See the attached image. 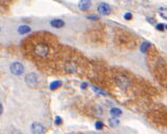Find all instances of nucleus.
<instances>
[{
    "label": "nucleus",
    "instance_id": "obj_24",
    "mask_svg": "<svg viewBox=\"0 0 167 134\" xmlns=\"http://www.w3.org/2000/svg\"><path fill=\"white\" fill-rule=\"evenodd\" d=\"M2 111H3V108H2V105L0 104V114L2 113Z\"/></svg>",
    "mask_w": 167,
    "mask_h": 134
},
{
    "label": "nucleus",
    "instance_id": "obj_10",
    "mask_svg": "<svg viewBox=\"0 0 167 134\" xmlns=\"http://www.w3.org/2000/svg\"><path fill=\"white\" fill-rule=\"evenodd\" d=\"M108 124H109L110 127L115 128V127H117L118 124H120V120H118L117 118L115 117V116H113V117H111L109 120H108Z\"/></svg>",
    "mask_w": 167,
    "mask_h": 134
},
{
    "label": "nucleus",
    "instance_id": "obj_18",
    "mask_svg": "<svg viewBox=\"0 0 167 134\" xmlns=\"http://www.w3.org/2000/svg\"><path fill=\"white\" fill-rule=\"evenodd\" d=\"M156 28H157V30H158V31H164L165 24H163V23H158Z\"/></svg>",
    "mask_w": 167,
    "mask_h": 134
},
{
    "label": "nucleus",
    "instance_id": "obj_13",
    "mask_svg": "<svg viewBox=\"0 0 167 134\" xmlns=\"http://www.w3.org/2000/svg\"><path fill=\"white\" fill-rule=\"evenodd\" d=\"M159 15L162 18L167 19V7H160L159 9Z\"/></svg>",
    "mask_w": 167,
    "mask_h": 134
},
{
    "label": "nucleus",
    "instance_id": "obj_2",
    "mask_svg": "<svg viewBox=\"0 0 167 134\" xmlns=\"http://www.w3.org/2000/svg\"><path fill=\"white\" fill-rule=\"evenodd\" d=\"M10 71L13 75H16V76H19L24 72V67L22 66V63H18V61H15V63H11L10 66Z\"/></svg>",
    "mask_w": 167,
    "mask_h": 134
},
{
    "label": "nucleus",
    "instance_id": "obj_12",
    "mask_svg": "<svg viewBox=\"0 0 167 134\" xmlns=\"http://www.w3.org/2000/svg\"><path fill=\"white\" fill-rule=\"evenodd\" d=\"M110 113H111L112 116L117 117V116H120L122 114V111H121V109H118V108H112L111 110H110Z\"/></svg>",
    "mask_w": 167,
    "mask_h": 134
},
{
    "label": "nucleus",
    "instance_id": "obj_17",
    "mask_svg": "<svg viewBox=\"0 0 167 134\" xmlns=\"http://www.w3.org/2000/svg\"><path fill=\"white\" fill-rule=\"evenodd\" d=\"M92 90L94 91V92L98 93V94H100V95H106V93H105L104 91H102V90H100V89L96 88V87H92Z\"/></svg>",
    "mask_w": 167,
    "mask_h": 134
},
{
    "label": "nucleus",
    "instance_id": "obj_1",
    "mask_svg": "<svg viewBox=\"0 0 167 134\" xmlns=\"http://www.w3.org/2000/svg\"><path fill=\"white\" fill-rule=\"evenodd\" d=\"M34 54L37 57L44 58L49 54V46L44 42H38L37 44H35L34 46Z\"/></svg>",
    "mask_w": 167,
    "mask_h": 134
},
{
    "label": "nucleus",
    "instance_id": "obj_19",
    "mask_svg": "<svg viewBox=\"0 0 167 134\" xmlns=\"http://www.w3.org/2000/svg\"><path fill=\"white\" fill-rule=\"evenodd\" d=\"M61 123H63L61 118L59 117V116H56V117H55V125L56 126H59V125H61Z\"/></svg>",
    "mask_w": 167,
    "mask_h": 134
},
{
    "label": "nucleus",
    "instance_id": "obj_6",
    "mask_svg": "<svg viewBox=\"0 0 167 134\" xmlns=\"http://www.w3.org/2000/svg\"><path fill=\"white\" fill-rule=\"evenodd\" d=\"M31 131L33 133H44V127L41 125L40 123H33L32 126H31Z\"/></svg>",
    "mask_w": 167,
    "mask_h": 134
},
{
    "label": "nucleus",
    "instance_id": "obj_3",
    "mask_svg": "<svg viewBox=\"0 0 167 134\" xmlns=\"http://www.w3.org/2000/svg\"><path fill=\"white\" fill-rule=\"evenodd\" d=\"M115 82H116V85L118 86V88L123 89V90L127 89L128 87H129V85H130L129 79H128L127 77H126L125 75H123V74L116 75V77H115Z\"/></svg>",
    "mask_w": 167,
    "mask_h": 134
},
{
    "label": "nucleus",
    "instance_id": "obj_8",
    "mask_svg": "<svg viewBox=\"0 0 167 134\" xmlns=\"http://www.w3.org/2000/svg\"><path fill=\"white\" fill-rule=\"evenodd\" d=\"M65 70H66L67 73H74V72L76 71V65L73 63H71V61H69V63H66Z\"/></svg>",
    "mask_w": 167,
    "mask_h": 134
},
{
    "label": "nucleus",
    "instance_id": "obj_20",
    "mask_svg": "<svg viewBox=\"0 0 167 134\" xmlns=\"http://www.w3.org/2000/svg\"><path fill=\"white\" fill-rule=\"evenodd\" d=\"M124 18H125L126 20H130V19L132 18V14H131V13H126V14L124 15Z\"/></svg>",
    "mask_w": 167,
    "mask_h": 134
},
{
    "label": "nucleus",
    "instance_id": "obj_15",
    "mask_svg": "<svg viewBox=\"0 0 167 134\" xmlns=\"http://www.w3.org/2000/svg\"><path fill=\"white\" fill-rule=\"evenodd\" d=\"M149 46H150V43H149V42H143L142 46H141V51L143 52V53H145Z\"/></svg>",
    "mask_w": 167,
    "mask_h": 134
},
{
    "label": "nucleus",
    "instance_id": "obj_7",
    "mask_svg": "<svg viewBox=\"0 0 167 134\" xmlns=\"http://www.w3.org/2000/svg\"><path fill=\"white\" fill-rule=\"evenodd\" d=\"M91 7V0H81L78 2V7L81 11H87Z\"/></svg>",
    "mask_w": 167,
    "mask_h": 134
},
{
    "label": "nucleus",
    "instance_id": "obj_11",
    "mask_svg": "<svg viewBox=\"0 0 167 134\" xmlns=\"http://www.w3.org/2000/svg\"><path fill=\"white\" fill-rule=\"evenodd\" d=\"M31 32V28L29 26H20L18 28V33L21 35L23 34H27V33Z\"/></svg>",
    "mask_w": 167,
    "mask_h": 134
},
{
    "label": "nucleus",
    "instance_id": "obj_14",
    "mask_svg": "<svg viewBox=\"0 0 167 134\" xmlns=\"http://www.w3.org/2000/svg\"><path fill=\"white\" fill-rule=\"evenodd\" d=\"M59 86H61V81L55 80L50 83V89H51V90H56L57 88H59Z\"/></svg>",
    "mask_w": 167,
    "mask_h": 134
},
{
    "label": "nucleus",
    "instance_id": "obj_9",
    "mask_svg": "<svg viewBox=\"0 0 167 134\" xmlns=\"http://www.w3.org/2000/svg\"><path fill=\"white\" fill-rule=\"evenodd\" d=\"M51 26L55 29H61L65 26V22H64L61 19H53L51 21Z\"/></svg>",
    "mask_w": 167,
    "mask_h": 134
},
{
    "label": "nucleus",
    "instance_id": "obj_25",
    "mask_svg": "<svg viewBox=\"0 0 167 134\" xmlns=\"http://www.w3.org/2000/svg\"><path fill=\"white\" fill-rule=\"evenodd\" d=\"M165 28H166V29H167V24H166V26H165Z\"/></svg>",
    "mask_w": 167,
    "mask_h": 134
},
{
    "label": "nucleus",
    "instance_id": "obj_21",
    "mask_svg": "<svg viewBox=\"0 0 167 134\" xmlns=\"http://www.w3.org/2000/svg\"><path fill=\"white\" fill-rule=\"evenodd\" d=\"M87 18L90 19V20H98V19L96 16H88V17H87Z\"/></svg>",
    "mask_w": 167,
    "mask_h": 134
},
{
    "label": "nucleus",
    "instance_id": "obj_5",
    "mask_svg": "<svg viewBox=\"0 0 167 134\" xmlns=\"http://www.w3.org/2000/svg\"><path fill=\"white\" fill-rule=\"evenodd\" d=\"M98 14L102 15V16H107V15H109L110 13H111V7H110L109 4H107V3H105V2H102L98 4Z\"/></svg>",
    "mask_w": 167,
    "mask_h": 134
},
{
    "label": "nucleus",
    "instance_id": "obj_22",
    "mask_svg": "<svg viewBox=\"0 0 167 134\" xmlns=\"http://www.w3.org/2000/svg\"><path fill=\"white\" fill-rule=\"evenodd\" d=\"M147 20H148L150 23H153V24H154V23H156V21L153 20V19H150V17H147Z\"/></svg>",
    "mask_w": 167,
    "mask_h": 134
},
{
    "label": "nucleus",
    "instance_id": "obj_23",
    "mask_svg": "<svg viewBox=\"0 0 167 134\" xmlns=\"http://www.w3.org/2000/svg\"><path fill=\"white\" fill-rule=\"evenodd\" d=\"M81 89H86V88H87V83H86V82H83V83H81Z\"/></svg>",
    "mask_w": 167,
    "mask_h": 134
},
{
    "label": "nucleus",
    "instance_id": "obj_4",
    "mask_svg": "<svg viewBox=\"0 0 167 134\" xmlns=\"http://www.w3.org/2000/svg\"><path fill=\"white\" fill-rule=\"evenodd\" d=\"M24 80H26V83L29 87H31V88H35L38 83V77L35 73H29V74L26 76V78H24Z\"/></svg>",
    "mask_w": 167,
    "mask_h": 134
},
{
    "label": "nucleus",
    "instance_id": "obj_16",
    "mask_svg": "<svg viewBox=\"0 0 167 134\" xmlns=\"http://www.w3.org/2000/svg\"><path fill=\"white\" fill-rule=\"evenodd\" d=\"M103 127H104V124H103L100 120H98V121L95 123V128H96L98 130H102Z\"/></svg>",
    "mask_w": 167,
    "mask_h": 134
}]
</instances>
